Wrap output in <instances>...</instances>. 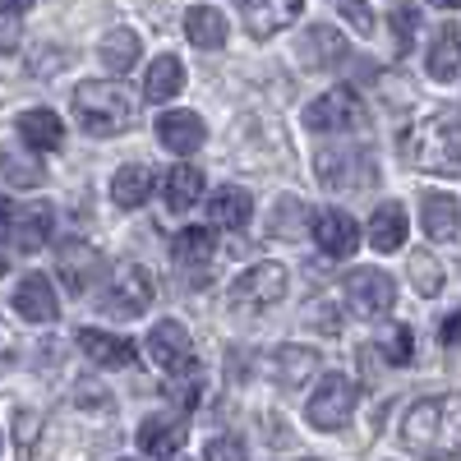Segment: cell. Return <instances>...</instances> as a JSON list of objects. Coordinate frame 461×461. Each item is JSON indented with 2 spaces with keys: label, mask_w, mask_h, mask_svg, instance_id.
<instances>
[{
  "label": "cell",
  "mask_w": 461,
  "mask_h": 461,
  "mask_svg": "<svg viewBox=\"0 0 461 461\" xmlns=\"http://www.w3.org/2000/svg\"><path fill=\"white\" fill-rule=\"evenodd\" d=\"M402 443L425 461L461 456V393L420 397L402 420Z\"/></svg>",
  "instance_id": "obj_1"
},
{
  "label": "cell",
  "mask_w": 461,
  "mask_h": 461,
  "mask_svg": "<svg viewBox=\"0 0 461 461\" xmlns=\"http://www.w3.org/2000/svg\"><path fill=\"white\" fill-rule=\"evenodd\" d=\"M74 115H79V125L88 134L111 139V134H125L139 125V102L115 79H84L74 88Z\"/></svg>",
  "instance_id": "obj_2"
},
{
  "label": "cell",
  "mask_w": 461,
  "mask_h": 461,
  "mask_svg": "<svg viewBox=\"0 0 461 461\" xmlns=\"http://www.w3.org/2000/svg\"><path fill=\"white\" fill-rule=\"evenodd\" d=\"M406 162L434 176H461V121L456 115H429L402 139Z\"/></svg>",
  "instance_id": "obj_3"
},
{
  "label": "cell",
  "mask_w": 461,
  "mask_h": 461,
  "mask_svg": "<svg viewBox=\"0 0 461 461\" xmlns=\"http://www.w3.org/2000/svg\"><path fill=\"white\" fill-rule=\"evenodd\" d=\"M286 286H291V277H286V267L282 263H254L249 273H240L236 277V286H230V310H236L240 319L249 314H267L273 304H282L286 300Z\"/></svg>",
  "instance_id": "obj_4"
},
{
  "label": "cell",
  "mask_w": 461,
  "mask_h": 461,
  "mask_svg": "<svg viewBox=\"0 0 461 461\" xmlns=\"http://www.w3.org/2000/svg\"><path fill=\"white\" fill-rule=\"evenodd\" d=\"M304 415H310V425L323 429V434L346 429V425H351V415H356V383L346 374H323V383L314 388Z\"/></svg>",
  "instance_id": "obj_5"
},
{
  "label": "cell",
  "mask_w": 461,
  "mask_h": 461,
  "mask_svg": "<svg viewBox=\"0 0 461 461\" xmlns=\"http://www.w3.org/2000/svg\"><path fill=\"white\" fill-rule=\"evenodd\" d=\"M365 125V106L351 88H328L304 106V130L314 134H351Z\"/></svg>",
  "instance_id": "obj_6"
},
{
  "label": "cell",
  "mask_w": 461,
  "mask_h": 461,
  "mask_svg": "<svg viewBox=\"0 0 461 461\" xmlns=\"http://www.w3.org/2000/svg\"><path fill=\"white\" fill-rule=\"evenodd\" d=\"M319 180L328 189H360V185L378 180V162H374V152L360 148V143L328 148V152H319Z\"/></svg>",
  "instance_id": "obj_7"
},
{
  "label": "cell",
  "mask_w": 461,
  "mask_h": 461,
  "mask_svg": "<svg viewBox=\"0 0 461 461\" xmlns=\"http://www.w3.org/2000/svg\"><path fill=\"white\" fill-rule=\"evenodd\" d=\"M152 295H158V286H152V273L139 263H115L111 267V282H106V310L115 319H139Z\"/></svg>",
  "instance_id": "obj_8"
},
{
  "label": "cell",
  "mask_w": 461,
  "mask_h": 461,
  "mask_svg": "<svg viewBox=\"0 0 461 461\" xmlns=\"http://www.w3.org/2000/svg\"><path fill=\"white\" fill-rule=\"evenodd\" d=\"M341 291H346V304H351L360 319H383V314H393V304H397V282L383 273V267H356V273H346Z\"/></svg>",
  "instance_id": "obj_9"
},
{
  "label": "cell",
  "mask_w": 461,
  "mask_h": 461,
  "mask_svg": "<svg viewBox=\"0 0 461 461\" xmlns=\"http://www.w3.org/2000/svg\"><path fill=\"white\" fill-rule=\"evenodd\" d=\"M143 351H148V360H152V365H158L162 374H171V378L194 374V341H189L185 323H176V319H167V323L152 328Z\"/></svg>",
  "instance_id": "obj_10"
},
{
  "label": "cell",
  "mask_w": 461,
  "mask_h": 461,
  "mask_svg": "<svg viewBox=\"0 0 461 461\" xmlns=\"http://www.w3.org/2000/svg\"><path fill=\"white\" fill-rule=\"evenodd\" d=\"M51 230H56V208L51 203H28V208L10 212V230H5V236H10L14 249L37 254V249H47Z\"/></svg>",
  "instance_id": "obj_11"
},
{
  "label": "cell",
  "mask_w": 461,
  "mask_h": 461,
  "mask_svg": "<svg viewBox=\"0 0 461 461\" xmlns=\"http://www.w3.org/2000/svg\"><path fill=\"white\" fill-rule=\"evenodd\" d=\"M300 10H304V0H240V19H245L249 37H258V42H267L286 23H295Z\"/></svg>",
  "instance_id": "obj_12"
},
{
  "label": "cell",
  "mask_w": 461,
  "mask_h": 461,
  "mask_svg": "<svg viewBox=\"0 0 461 461\" xmlns=\"http://www.w3.org/2000/svg\"><path fill=\"white\" fill-rule=\"evenodd\" d=\"M420 226H425L429 240H456L461 236V203L452 194H443V189H425L420 194Z\"/></svg>",
  "instance_id": "obj_13"
},
{
  "label": "cell",
  "mask_w": 461,
  "mask_h": 461,
  "mask_svg": "<svg viewBox=\"0 0 461 461\" xmlns=\"http://www.w3.org/2000/svg\"><path fill=\"white\" fill-rule=\"evenodd\" d=\"M158 139H162V148L176 152V158H189V152L203 148L208 130L194 111H162L158 115Z\"/></svg>",
  "instance_id": "obj_14"
},
{
  "label": "cell",
  "mask_w": 461,
  "mask_h": 461,
  "mask_svg": "<svg viewBox=\"0 0 461 461\" xmlns=\"http://www.w3.org/2000/svg\"><path fill=\"white\" fill-rule=\"evenodd\" d=\"M300 65L304 69H337L341 60H346V37L337 32V28H328V23H319V28H304V37H300Z\"/></svg>",
  "instance_id": "obj_15"
},
{
  "label": "cell",
  "mask_w": 461,
  "mask_h": 461,
  "mask_svg": "<svg viewBox=\"0 0 461 461\" xmlns=\"http://www.w3.org/2000/svg\"><path fill=\"white\" fill-rule=\"evenodd\" d=\"M79 351L93 365H102V369H125V365L139 360V346L130 337H115V332H102V328H84L79 332Z\"/></svg>",
  "instance_id": "obj_16"
},
{
  "label": "cell",
  "mask_w": 461,
  "mask_h": 461,
  "mask_svg": "<svg viewBox=\"0 0 461 461\" xmlns=\"http://www.w3.org/2000/svg\"><path fill=\"white\" fill-rule=\"evenodd\" d=\"M314 240H319V249L328 258H346V254H356V245H360V226H356L351 212L328 208V212L314 217Z\"/></svg>",
  "instance_id": "obj_17"
},
{
  "label": "cell",
  "mask_w": 461,
  "mask_h": 461,
  "mask_svg": "<svg viewBox=\"0 0 461 461\" xmlns=\"http://www.w3.org/2000/svg\"><path fill=\"white\" fill-rule=\"evenodd\" d=\"M14 310H19L28 323H56V314H60V295H56L51 277H42V273L23 277L19 291H14Z\"/></svg>",
  "instance_id": "obj_18"
},
{
  "label": "cell",
  "mask_w": 461,
  "mask_h": 461,
  "mask_svg": "<svg viewBox=\"0 0 461 461\" xmlns=\"http://www.w3.org/2000/svg\"><path fill=\"white\" fill-rule=\"evenodd\" d=\"M56 263H60V277H65L69 295H84V291L102 277V254H97V249H88V245H79V240L60 245Z\"/></svg>",
  "instance_id": "obj_19"
},
{
  "label": "cell",
  "mask_w": 461,
  "mask_h": 461,
  "mask_svg": "<svg viewBox=\"0 0 461 461\" xmlns=\"http://www.w3.org/2000/svg\"><path fill=\"white\" fill-rule=\"evenodd\" d=\"M139 51H143V42H139L134 28H111L102 42H97V60H102L106 74H115V79L139 65Z\"/></svg>",
  "instance_id": "obj_20"
},
{
  "label": "cell",
  "mask_w": 461,
  "mask_h": 461,
  "mask_svg": "<svg viewBox=\"0 0 461 461\" xmlns=\"http://www.w3.org/2000/svg\"><path fill=\"white\" fill-rule=\"evenodd\" d=\"M411 236V221H406V208L402 203H383L374 217H369V245L378 254H397Z\"/></svg>",
  "instance_id": "obj_21"
},
{
  "label": "cell",
  "mask_w": 461,
  "mask_h": 461,
  "mask_svg": "<svg viewBox=\"0 0 461 461\" xmlns=\"http://www.w3.org/2000/svg\"><path fill=\"white\" fill-rule=\"evenodd\" d=\"M139 447L148 456H176L185 447V425L176 415H148L139 425Z\"/></svg>",
  "instance_id": "obj_22"
},
{
  "label": "cell",
  "mask_w": 461,
  "mask_h": 461,
  "mask_svg": "<svg viewBox=\"0 0 461 461\" xmlns=\"http://www.w3.org/2000/svg\"><path fill=\"white\" fill-rule=\"evenodd\" d=\"M19 134L32 152H56L65 143V125H60V115L47 111V106H37V111H23L19 115Z\"/></svg>",
  "instance_id": "obj_23"
},
{
  "label": "cell",
  "mask_w": 461,
  "mask_h": 461,
  "mask_svg": "<svg viewBox=\"0 0 461 461\" xmlns=\"http://www.w3.org/2000/svg\"><path fill=\"white\" fill-rule=\"evenodd\" d=\"M249 212H254L249 189H240V185H221V189H212V199H208V217H212V226L240 230V226L249 221Z\"/></svg>",
  "instance_id": "obj_24"
},
{
  "label": "cell",
  "mask_w": 461,
  "mask_h": 461,
  "mask_svg": "<svg viewBox=\"0 0 461 461\" xmlns=\"http://www.w3.org/2000/svg\"><path fill=\"white\" fill-rule=\"evenodd\" d=\"M185 37L194 42L199 51H217L226 47V14L212 10V5H194L185 14Z\"/></svg>",
  "instance_id": "obj_25"
},
{
  "label": "cell",
  "mask_w": 461,
  "mask_h": 461,
  "mask_svg": "<svg viewBox=\"0 0 461 461\" xmlns=\"http://www.w3.org/2000/svg\"><path fill=\"white\" fill-rule=\"evenodd\" d=\"M162 199L171 212H189L199 199H203V171L194 167H171L167 180H162Z\"/></svg>",
  "instance_id": "obj_26"
},
{
  "label": "cell",
  "mask_w": 461,
  "mask_h": 461,
  "mask_svg": "<svg viewBox=\"0 0 461 461\" xmlns=\"http://www.w3.org/2000/svg\"><path fill=\"white\" fill-rule=\"evenodd\" d=\"M314 369H319V356L310 351V346H277L273 351V378L282 383V388H300Z\"/></svg>",
  "instance_id": "obj_27"
},
{
  "label": "cell",
  "mask_w": 461,
  "mask_h": 461,
  "mask_svg": "<svg viewBox=\"0 0 461 461\" xmlns=\"http://www.w3.org/2000/svg\"><path fill=\"white\" fill-rule=\"evenodd\" d=\"M180 88H185V65L176 56H158L148 65V79H143V97L148 102H176Z\"/></svg>",
  "instance_id": "obj_28"
},
{
  "label": "cell",
  "mask_w": 461,
  "mask_h": 461,
  "mask_svg": "<svg viewBox=\"0 0 461 461\" xmlns=\"http://www.w3.org/2000/svg\"><path fill=\"white\" fill-rule=\"evenodd\" d=\"M425 69H429V79H434V84H452V79H461V37H456L452 28H443V32L434 37Z\"/></svg>",
  "instance_id": "obj_29"
},
{
  "label": "cell",
  "mask_w": 461,
  "mask_h": 461,
  "mask_svg": "<svg viewBox=\"0 0 461 461\" xmlns=\"http://www.w3.org/2000/svg\"><path fill=\"white\" fill-rule=\"evenodd\" d=\"M148 194H152V171H148L143 162H130V167H121V171L111 176V199H115V208H139Z\"/></svg>",
  "instance_id": "obj_30"
},
{
  "label": "cell",
  "mask_w": 461,
  "mask_h": 461,
  "mask_svg": "<svg viewBox=\"0 0 461 461\" xmlns=\"http://www.w3.org/2000/svg\"><path fill=\"white\" fill-rule=\"evenodd\" d=\"M267 230L282 240H300L304 230H314V217H310V208H304V199H295V194H286V199H277L273 203V217H267Z\"/></svg>",
  "instance_id": "obj_31"
},
{
  "label": "cell",
  "mask_w": 461,
  "mask_h": 461,
  "mask_svg": "<svg viewBox=\"0 0 461 461\" xmlns=\"http://www.w3.org/2000/svg\"><path fill=\"white\" fill-rule=\"evenodd\" d=\"M28 152H32L28 143H19V148H5V152H0V176H5L10 185L37 189V185L47 180V171H42V162H32Z\"/></svg>",
  "instance_id": "obj_32"
},
{
  "label": "cell",
  "mask_w": 461,
  "mask_h": 461,
  "mask_svg": "<svg viewBox=\"0 0 461 461\" xmlns=\"http://www.w3.org/2000/svg\"><path fill=\"white\" fill-rule=\"evenodd\" d=\"M212 249H217V240H212V230H208V226H189V230H180L176 245H171L176 263H212Z\"/></svg>",
  "instance_id": "obj_33"
},
{
  "label": "cell",
  "mask_w": 461,
  "mask_h": 461,
  "mask_svg": "<svg viewBox=\"0 0 461 461\" xmlns=\"http://www.w3.org/2000/svg\"><path fill=\"white\" fill-rule=\"evenodd\" d=\"M411 286L420 295H438L443 291V263L429 254V249H415L411 254Z\"/></svg>",
  "instance_id": "obj_34"
},
{
  "label": "cell",
  "mask_w": 461,
  "mask_h": 461,
  "mask_svg": "<svg viewBox=\"0 0 461 461\" xmlns=\"http://www.w3.org/2000/svg\"><path fill=\"white\" fill-rule=\"evenodd\" d=\"M415 32H420V10H415V5H397V10H393V42H397V56L411 51Z\"/></svg>",
  "instance_id": "obj_35"
},
{
  "label": "cell",
  "mask_w": 461,
  "mask_h": 461,
  "mask_svg": "<svg viewBox=\"0 0 461 461\" xmlns=\"http://www.w3.org/2000/svg\"><path fill=\"white\" fill-rule=\"evenodd\" d=\"M383 351H388V365H411V356H415V337H411V328H393L388 337H383Z\"/></svg>",
  "instance_id": "obj_36"
},
{
  "label": "cell",
  "mask_w": 461,
  "mask_h": 461,
  "mask_svg": "<svg viewBox=\"0 0 461 461\" xmlns=\"http://www.w3.org/2000/svg\"><path fill=\"white\" fill-rule=\"evenodd\" d=\"M203 461H245V443L236 434H217V438H208Z\"/></svg>",
  "instance_id": "obj_37"
},
{
  "label": "cell",
  "mask_w": 461,
  "mask_h": 461,
  "mask_svg": "<svg viewBox=\"0 0 461 461\" xmlns=\"http://www.w3.org/2000/svg\"><path fill=\"white\" fill-rule=\"evenodd\" d=\"M337 10L346 14V23L360 28V32H374V10L365 5V0H337Z\"/></svg>",
  "instance_id": "obj_38"
},
{
  "label": "cell",
  "mask_w": 461,
  "mask_h": 461,
  "mask_svg": "<svg viewBox=\"0 0 461 461\" xmlns=\"http://www.w3.org/2000/svg\"><path fill=\"white\" fill-rule=\"evenodd\" d=\"M19 42H23V32H19V19H14V14H5V10H0V56H10V51H19Z\"/></svg>",
  "instance_id": "obj_39"
},
{
  "label": "cell",
  "mask_w": 461,
  "mask_h": 461,
  "mask_svg": "<svg viewBox=\"0 0 461 461\" xmlns=\"http://www.w3.org/2000/svg\"><path fill=\"white\" fill-rule=\"evenodd\" d=\"M438 341H443V346H452V351L461 346V310H452V314L443 319V328H438Z\"/></svg>",
  "instance_id": "obj_40"
},
{
  "label": "cell",
  "mask_w": 461,
  "mask_h": 461,
  "mask_svg": "<svg viewBox=\"0 0 461 461\" xmlns=\"http://www.w3.org/2000/svg\"><path fill=\"white\" fill-rule=\"evenodd\" d=\"M19 447H23V461H28V447H32V438H37V415H28V411H19Z\"/></svg>",
  "instance_id": "obj_41"
},
{
  "label": "cell",
  "mask_w": 461,
  "mask_h": 461,
  "mask_svg": "<svg viewBox=\"0 0 461 461\" xmlns=\"http://www.w3.org/2000/svg\"><path fill=\"white\" fill-rule=\"evenodd\" d=\"M32 5V0H0V10H5V14H23Z\"/></svg>",
  "instance_id": "obj_42"
},
{
  "label": "cell",
  "mask_w": 461,
  "mask_h": 461,
  "mask_svg": "<svg viewBox=\"0 0 461 461\" xmlns=\"http://www.w3.org/2000/svg\"><path fill=\"white\" fill-rule=\"evenodd\" d=\"M10 212H14V208H10L5 199H0V236H5V230H10Z\"/></svg>",
  "instance_id": "obj_43"
},
{
  "label": "cell",
  "mask_w": 461,
  "mask_h": 461,
  "mask_svg": "<svg viewBox=\"0 0 461 461\" xmlns=\"http://www.w3.org/2000/svg\"><path fill=\"white\" fill-rule=\"evenodd\" d=\"M438 10H461V0H434Z\"/></svg>",
  "instance_id": "obj_44"
},
{
  "label": "cell",
  "mask_w": 461,
  "mask_h": 461,
  "mask_svg": "<svg viewBox=\"0 0 461 461\" xmlns=\"http://www.w3.org/2000/svg\"><path fill=\"white\" fill-rule=\"evenodd\" d=\"M0 351H10V332H5V323H0Z\"/></svg>",
  "instance_id": "obj_45"
},
{
  "label": "cell",
  "mask_w": 461,
  "mask_h": 461,
  "mask_svg": "<svg viewBox=\"0 0 461 461\" xmlns=\"http://www.w3.org/2000/svg\"><path fill=\"white\" fill-rule=\"evenodd\" d=\"M125 461H130V456H125Z\"/></svg>",
  "instance_id": "obj_46"
}]
</instances>
